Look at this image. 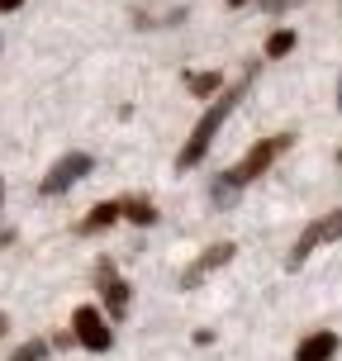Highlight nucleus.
<instances>
[{
    "instance_id": "obj_16",
    "label": "nucleus",
    "mask_w": 342,
    "mask_h": 361,
    "mask_svg": "<svg viewBox=\"0 0 342 361\" xmlns=\"http://www.w3.org/2000/svg\"><path fill=\"white\" fill-rule=\"evenodd\" d=\"M5 328H10V319H5V314H0V338H5Z\"/></svg>"
},
{
    "instance_id": "obj_13",
    "label": "nucleus",
    "mask_w": 342,
    "mask_h": 361,
    "mask_svg": "<svg viewBox=\"0 0 342 361\" xmlns=\"http://www.w3.org/2000/svg\"><path fill=\"white\" fill-rule=\"evenodd\" d=\"M233 195H238V185H233V180H228V176H219L214 185H209V200H214V204H228V200H233Z\"/></svg>"
},
{
    "instance_id": "obj_4",
    "label": "nucleus",
    "mask_w": 342,
    "mask_h": 361,
    "mask_svg": "<svg viewBox=\"0 0 342 361\" xmlns=\"http://www.w3.org/2000/svg\"><path fill=\"white\" fill-rule=\"evenodd\" d=\"M72 333H76V343L90 347V352H109V343H114V333H109V319L100 314L95 305H76L72 314Z\"/></svg>"
},
{
    "instance_id": "obj_14",
    "label": "nucleus",
    "mask_w": 342,
    "mask_h": 361,
    "mask_svg": "<svg viewBox=\"0 0 342 361\" xmlns=\"http://www.w3.org/2000/svg\"><path fill=\"white\" fill-rule=\"evenodd\" d=\"M43 357H48V343H24V347H15L10 361H43Z\"/></svg>"
},
{
    "instance_id": "obj_10",
    "label": "nucleus",
    "mask_w": 342,
    "mask_h": 361,
    "mask_svg": "<svg viewBox=\"0 0 342 361\" xmlns=\"http://www.w3.org/2000/svg\"><path fill=\"white\" fill-rule=\"evenodd\" d=\"M119 214H124L128 224H138V228H152V224H157V209H152V200H143V195L119 200Z\"/></svg>"
},
{
    "instance_id": "obj_7",
    "label": "nucleus",
    "mask_w": 342,
    "mask_h": 361,
    "mask_svg": "<svg viewBox=\"0 0 342 361\" xmlns=\"http://www.w3.org/2000/svg\"><path fill=\"white\" fill-rule=\"evenodd\" d=\"M233 243H214V247H209V252L200 257V262H190V267L181 271V290H195L200 281H204V276H209V271H219L224 267V262H233Z\"/></svg>"
},
{
    "instance_id": "obj_19",
    "label": "nucleus",
    "mask_w": 342,
    "mask_h": 361,
    "mask_svg": "<svg viewBox=\"0 0 342 361\" xmlns=\"http://www.w3.org/2000/svg\"><path fill=\"white\" fill-rule=\"evenodd\" d=\"M338 105H342V86H338Z\"/></svg>"
},
{
    "instance_id": "obj_15",
    "label": "nucleus",
    "mask_w": 342,
    "mask_h": 361,
    "mask_svg": "<svg viewBox=\"0 0 342 361\" xmlns=\"http://www.w3.org/2000/svg\"><path fill=\"white\" fill-rule=\"evenodd\" d=\"M19 5H24V0H0V10H5V15H10V10H19Z\"/></svg>"
},
{
    "instance_id": "obj_9",
    "label": "nucleus",
    "mask_w": 342,
    "mask_h": 361,
    "mask_svg": "<svg viewBox=\"0 0 342 361\" xmlns=\"http://www.w3.org/2000/svg\"><path fill=\"white\" fill-rule=\"evenodd\" d=\"M114 219H124V214H119V200H105V204H95V209L76 224V233H100V228L114 224Z\"/></svg>"
},
{
    "instance_id": "obj_11",
    "label": "nucleus",
    "mask_w": 342,
    "mask_h": 361,
    "mask_svg": "<svg viewBox=\"0 0 342 361\" xmlns=\"http://www.w3.org/2000/svg\"><path fill=\"white\" fill-rule=\"evenodd\" d=\"M185 86L195 90V95H224V90H219V86H224L219 72H190V76H185Z\"/></svg>"
},
{
    "instance_id": "obj_18",
    "label": "nucleus",
    "mask_w": 342,
    "mask_h": 361,
    "mask_svg": "<svg viewBox=\"0 0 342 361\" xmlns=\"http://www.w3.org/2000/svg\"><path fill=\"white\" fill-rule=\"evenodd\" d=\"M228 5H248V0H228Z\"/></svg>"
},
{
    "instance_id": "obj_3",
    "label": "nucleus",
    "mask_w": 342,
    "mask_h": 361,
    "mask_svg": "<svg viewBox=\"0 0 342 361\" xmlns=\"http://www.w3.org/2000/svg\"><path fill=\"white\" fill-rule=\"evenodd\" d=\"M333 238H342V209H333L328 219H314V224H309L305 233H300V243L290 247L286 267H290V271H300V267L309 262V252H314L319 243H333Z\"/></svg>"
},
{
    "instance_id": "obj_17",
    "label": "nucleus",
    "mask_w": 342,
    "mask_h": 361,
    "mask_svg": "<svg viewBox=\"0 0 342 361\" xmlns=\"http://www.w3.org/2000/svg\"><path fill=\"white\" fill-rule=\"evenodd\" d=\"M0 200H5V180H0Z\"/></svg>"
},
{
    "instance_id": "obj_1",
    "label": "nucleus",
    "mask_w": 342,
    "mask_h": 361,
    "mask_svg": "<svg viewBox=\"0 0 342 361\" xmlns=\"http://www.w3.org/2000/svg\"><path fill=\"white\" fill-rule=\"evenodd\" d=\"M248 86H252V72H248L243 81H233V86L224 90V95L214 100V109H204V119L195 124V133H190V138H185V147L176 152V166H181V171H190V166H200V162H204V152H209V143H214V133L224 128V119H228V114L238 109V100L248 95Z\"/></svg>"
},
{
    "instance_id": "obj_12",
    "label": "nucleus",
    "mask_w": 342,
    "mask_h": 361,
    "mask_svg": "<svg viewBox=\"0 0 342 361\" xmlns=\"http://www.w3.org/2000/svg\"><path fill=\"white\" fill-rule=\"evenodd\" d=\"M286 53H295V29H276L267 38V57H286Z\"/></svg>"
},
{
    "instance_id": "obj_5",
    "label": "nucleus",
    "mask_w": 342,
    "mask_h": 361,
    "mask_svg": "<svg viewBox=\"0 0 342 361\" xmlns=\"http://www.w3.org/2000/svg\"><path fill=\"white\" fill-rule=\"evenodd\" d=\"M95 286H100V300H105V314H109V319H124V314H128V281L114 271V262H109V257H100V262H95Z\"/></svg>"
},
{
    "instance_id": "obj_2",
    "label": "nucleus",
    "mask_w": 342,
    "mask_h": 361,
    "mask_svg": "<svg viewBox=\"0 0 342 361\" xmlns=\"http://www.w3.org/2000/svg\"><path fill=\"white\" fill-rule=\"evenodd\" d=\"M286 147H290V133H271V138H262V143L248 147V157H243V162H238L233 171H224V176L233 180V185H248V180L262 176V171H267V166L276 162V157H281Z\"/></svg>"
},
{
    "instance_id": "obj_8",
    "label": "nucleus",
    "mask_w": 342,
    "mask_h": 361,
    "mask_svg": "<svg viewBox=\"0 0 342 361\" xmlns=\"http://www.w3.org/2000/svg\"><path fill=\"white\" fill-rule=\"evenodd\" d=\"M338 347H342L338 333H333V328H319V333H309L305 343L295 347V361H333Z\"/></svg>"
},
{
    "instance_id": "obj_6",
    "label": "nucleus",
    "mask_w": 342,
    "mask_h": 361,
    "mask_svg": "<svg viewBox=\"0 0 342 361\" xmlns=\"http://www.w3.org/2000/svg\"><path fill=\"white\" fill-rule=\"evenodd\" d=\"M90 166H95V162H90L86 152H67L62 162H53V171L43 176L38 190H43V195H62V190H72L81 176H90Z\"/></svg>"
}]
</instances>
